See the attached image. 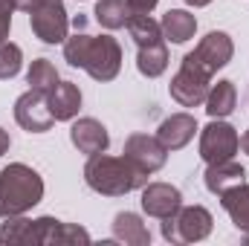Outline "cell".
<instances>
[{
	"mask_svg": "<svg viewBox=\"0 0 249 246\" xmlns=\"http://www.w3.org/2000/svg\"><path fill=\"white\" fill-rule=\"evenodd\" d=\"M64 58L70 67L90 72L96 81H113L122 70V47L110 35H72L64 41Z\"/></svg>",
	"mask_w": 249,
	"mask_h": 246,
	"instance_id": "obj_1",
	"label": "cell"
},
{
	"mask_svg": "<svg viewBox=\"0 0 249 246\" xmlns=\"http://www.w3.org/2000/svg\"><path fill=\"white\" fill-rule=\"evenodd\" d=\"M3 244H35V246H61V244H90V232L72 223H61L55 217L26 220L20 214L6 217L0 226Z\"/></svg>",
	"mask_w": 249,
	"mask_h": 246,
	"instance_id": "obj_2",
	"label": "cell"
},
{
	"mask_svg": "<svg viewBox=\"0 0 249 246\" xmlns=\"http://www.w3.org/2000/svg\"><path fill=\"white\" fill-rule=\"evenodd\" d=\"M84 180L96 194L122 197V194H130L133 188H142L148 183V174H142L127 157H107L102 151V154H93L87 159Z\"/></svg>",
	"mask_w": 249,
	"mask_h": 246,
	"instance_id": "obj_3",
	"label": "cell"
},
{
	"mask_svg": "<svg viewBox=\"0 0 249 246\" xmlns=\"http://www.w3.org/2000/svg\"><path fill=\"white\" fill-rule=\"evenodd\" d=\"M44 197V180L35 168L12 162L0 171V217L26 214Z\"/></svg>",
	"mask_w": 249,
	"mask_h": 246,
	"instance_id": "obj_4",
	"label": "cell"
},
{
	"mask_svg": "<svg viewBox=\"0 0 249 246\" xmlns=\"http://www.w3.org/2000/svg\"><path fill=\"white\" fill-rule=\"evenodd\" d=\"M212 214L203 206H180L171 217H162V238L168 244H197L212 235Z\"/></svg>",
	"mask_w": 249,
	"mask_h": 246,
	"instance_id": "obj_5",
	"label": "cell"
},
{
	"mask_svg": "<svg viewBox=\"0 0 249 246\" xmlns=\"http://www.w3.org/2000/svg\"><path fill=\"white\" fill-rule=\"evenodd\" d=\"M241 148V136L238 130L229 122H212L203 127L200 133V157L212 165V162H223V159H232Z\"/></svg>",
	"mask_w": 249,
	"mask_h": 246,
	"instance_id": "obj_6",
	"label": "cell"
},
{
	"mask_svg": "<svg viewBox=\"0 0 249 246\" xmlns=\"http://www.w3.org/2000/svg\"><path fill=\"white\" fill-rule=\"evenodd\" d=\"M209 78H212V75H206L200 67H194L188 58H183L177 75H174L171 84H168L171 99L180 102L183 107H197V105H203L206 96H209Z\"/></svg>",
	"mask_w": 249,
	"mask_h": 246,
	"instance_id": "obj_7",
	"label": "cell"
},
{
	"mask_svg": "<svg viewBox=\"0 0 249 246\" xmlns=\"http://www.w3.org/2000/svg\"><path fill=\"white\" fill-rule=\"evenodd\" d=\"M29 23L35 38H41L44 44H64L70 29L64 0H44L35 12H29Z\"/></svg>",
	"mask_w": 249,
	"mask_h": 246,
	"instance_id": "obj_8",
	"label": "cell"
},
{
	"mask_svg": "<svg viewBox=\"0 0 249 246\" xmlns=\"http://www.w3.org/2000/svg\"><path fill=\"white\" fill-rule=\"evenodd\" d=\"M232 55H235L232 38H229L226 32H209V35L194 47V53H188L186 58L194 64V67H200L206 75H214L217 70H223L226 64L232 61Z\"/></svg>",
	"mask_w": 249,
	"mask_h": 246,
	"instance_id": "obj_9",
	"label": "cell"
},
{
	"mask_svg": "<svg viewBox=\"0 0 249 246\" xmlns=\"http://www.w3.org/2000/svg\"><path fill=\"white\" fill-rule=\"evenodd\" d=\"M122 157H127L142 174H154L165 165L168 159V148L157 139V136H148V133H130L127 142H124V151Z\"/></svg>",
	"mask_w": 249,
	"mask_h": 246,
	"instance_id": "obj_10",
	"label": "cell"
},
{
	"mask_svg": "<svg viewBox=\"0 0 249 246\" xmlns=\"http://www.w3.org/2000/svg\"><path fill=\"white\" fill-rule=\"evenodd\" d=\"M15 119L23 130L29 133H47L53 127V113H50V105H47V96L38 93V90H26L18 102H15Z\"/></svg>",
	"mask_w": 249,
	"mask_h": 246,
	"instance_id": "obj_11",
	"label": "cell"
},
{
	"mask_svg": "<svg viewBox=\"0 0 249 246\" xmlns=\"http://www.w3.org/2000/svg\"><path fill=\"white\" fill-rule=\"evenodd\" d=\"M183 206L180 188L171 183H145L142 185V211L148 217H171Z\"/></svg>",
	"mask_w": 249,
	"mask_h": 246,
	"instance_id": "obj_12",
	"label": "cell"
},
{
	"mask_svg": "<svg viewBox=\"0 0 249 246\" xmlns=\"http://www.w3.org/2000/svg\"><path fill=\"white\" fill-rule=\"evenodd\" d=\"M70 139H72V145H75L81 154H87V157L102 154V151H107V145H110V136H107L105 124L99 122V119H93V116H84V119L72 122Z\"/></svg>",
	"mask_w": 249,
	"mask_h": 246,
	"instance_id": "obj_13",
	"label": "cell"
},
{
	"mask_svg": "<svg viewBox=\"0 0 249 246\" xmlns=\"http://www.w3.org/2000/svg\"><path fill=\"white\" fill-rule=\"evenodd\" d=\"M197 133V122L191 113H171L168 119H162L157 127V139L168 148V151H180Z\"/></svg>",
	"mask_w": 249,
	"mask_h": 246,
	"instance_id": "obj_14",
	"label": "cell"
},
{
	"mask_svg": "<svg viewBox=\"0 0 249 246\" xmlns=\"http://www.w3.org/2000/svg\"><path fill=\"white\" fill-rule=\"evenodd\" d=\"M203 183H206V188H209L212 194L220 197L223 191L247 183V171H244V165L235 162V157H232V159H223V162H212V165L206 168V174H203Z\"/></svg>",
	"mask_w": 249,
	"mask_h": 246,
	"instance_id": "obj_15",
	"label": "cell"
},
{
	"mask_svg": "<svg viewBox=\"0 0 249 246\" xmlns=\"http://www.w3.org/2000/svg\"><path fill=\"white\" fill-rule=\"evenodd\" d=\"M47 105H50V113H53L55 122H70L72 116H78L81 90H78L72 81H58L55 90L47 96Z\"/></svg>",
	"mask_w": 249,
	"mask_h": 246,
	"instance_id": "obj_16",
	"label": "cell"
},
{
	"mask_svg": "<svg viewBox=\"0 0 249 246\" xmlns=\"http://www.w3.org/2000/svg\"><path fill=\"white\" fill-rule=\"evenodd\" d=\"M160 29H162V38L171 41V44H186L194 38L197 32V18L186 12V9H168L160 20Z\"/></svg>",
	"mask_w": 249,
	"mask_h": 246,
	"instance_id": "obj_17",
	"label": "cell"
},
{
	"mask_svg": "<svg viewBox=\"0 0 249 246\" xmlns=\"http://www.w3.org/2000/svg\"><path fill=\"white\" fill-rule=\"evenodd\" d=\"M113 238L122 241V244H127V246H148L151 244L148 226H145L142 217L133 214V211H119V214L113 217Z\"/></svg>",
	"mask_w": 249,
	"mask_h": 246,
	"instance_id": "obj_18",
	"label": "cell"
},
{
	"mask_svg": "<svg viewBox=\"0 0 249 246\" xmlns=\"http://www.w3.org/2000/svg\"><path fill=\"white\" fill-rule=\"evenodd\" d=\"M235 102H238V90L229 78H220L217 84L209 87V96H206V113L212 119H226L232 110H235Z\"/></svg>",
	"mask_w": 249,
	"mask_h": 246,
	"instance_id": "obj_19",
	"label": "cell"
},
{
	"mask_svg": "<svg viewBox=\"0 0 249 246\" xmlns=\"http://www.w3.org/2000/svg\"><path fill=\"white\" fill-rule=\"evenodd\" d=\"M220 206L226 209V214L232 217V223L241 232H249V183H241L229 191H223Z\"/></svg>",
	"mask_w": 249,
	"mask_h": 246,
	"instance_id": "obj_20",
	"label": "cell"
},
{
	"mask_svg": "<svg viewBox=\"0 0 249 246\" xmlns=\"http://www.w3.org/2000/svg\"><path fill=\"white\" fill-rule=\"evenodd\" d=\"M136 67L142 75L148 78H157L168 70V47L165 41H157V44H148V47H139V55H136Z\"/></svg>",
	"mask_w": 249,
	"mask_h": 246,
	"instance_id": "obj_21",
	"label": "cell"
},
{
	"mask_svg": "<svg viewBox=\"0 0 249 246\" xmlns=\"http://www.w3.org/2000/svg\"><path fill=\"white\" fill-rule=\"evenodd\" d=\"M127 32L136 41V47H148V44L162 41V29L151 15H130L127 18Z\"/></svg>",
	"mask_w": 249,
	"mask_h": 246,
	"instance_id": "obj_22",
	"label": "cell"
},
{
	"mask_svg": "<svg viewBox=\"0 0 249 246\" xmlns=\"http://www.w3.org/2000/svg\"><path fill=\"white\" fill-rule=\"evenodd\" d=\"M93 15H96V20H99L105 29H122V26H127L130 9H127L124 0H99Z\"/></svg>",
	"mask_w": 249,
	"mask_h": 246,
	"instance_id": "obj_23",
	"label": "cell"
},
{
	"mask_svg": "<svg viewBox=\"0 0 249 246\" xmlns=\"http://www.w3.org/2000/svg\"><path fill=\"white\" fill-rule=\"evenodd\" d=\"M26 81H29V90H38V93L50 96L55 90V84H58V70L47 61V58H38V61H32V67H29Z\"/></svg>",
	"mask_w": 249,
	"mask_h": 246,
	"instance_id": "obj_24",
	"label": "cell"
},
{
	"mask_svg": "<svg viewBox=\"0 0 249 246\" xmlns=\"http://www.w3.org/2000/svg\"><path fill=\"white\" fill-rule=\"evenodd\" d=\"M20 64H23V53L18 44H0V78H15L20 72Z\"/></svg>",
	"mask_w": 249,
	"mask_h": 246,
	"instance_id": "obj_25",
	"label": "cell"
},
{
	"mask_svg": "<svg viewBox=\"0 0 249 246\" xmlns=\"http://www.w3.org/2000/svg\"><path fill=\"white\" fill-rule=\"evenodd\" d=\"M12 12H15V3H12V0H0V44H6V41H9Z\"/></svg>",
	"mask_w": 249,
	"mask_h": 246,
	"instance_id": "obj_26",
	"label": "cell"
},
{
	"mask_svg": "<svg viewBox=\"0 0 249 246\" xmlns=\"http://www.w3.org/2000/svg\"><path fill=\"white\" fill-rule=\"evenodd\" d=\"M124 3H127L130 15H151V12H154V6H157L160 0H124Z\"/></svg>",
	"mask_w": 249,
	"mask_h": 246,
	"instance_id": "obj_27",
	"label": "cell"
},
{
	"mask_svg": "<svg viewBox=\"0 0 249 246\" xmlns=\"http://www.w3.org/2000/svg\"><path fill=\"white\" fill-rule=\"evenodd\" d=\"M15 3V9H20V12H35L44 0H12Z\"/></svg>",
	"mask_w": 249,
	"mask_h": 246,
	"instance_id": "obj_28",
	"label": "cell"
},
{
	"mask_svg": "<svg viewBox=\"0 0 249 246\" xmlns=\"http://www.w3.org/2000/svg\"><path fill=\"white\" fill-rule=\"evenodd\" d=\"M9 145H12V142H9V133H6V130L0 127V157H3L6 151H9Z\"/></svg>",
	"mask_w": 249,
	"mask_h": 246,
	"instance_id": "obj_29",
	"label": "cell"
},
{
	"mask_svg": "<svg viewBox=\"0 0 249 246\" xmlns=\"http://www.w3.org/2000/svg\"><path fill=\"white\" fill-rule=\"evenodd\" d=\"M188 6H209V3H212V0H186Z\"/></svg>",
	"mask_w": 249,
	"mask_h": 246,
	"instance_id": "obj_30",
	"label": "cell"
},
{
	"mask_svg": "<svg viewBox=\"0 0 249 246\" xmlns=\"http://www.w3.org/2000/svg\"><path fill=\"white\" fill-rule=\"evenodd\" d=\"M241 148H244V151H247V154H249V130H247V133H244V139H241Z\"/></svg>",
	"mask_w": 249,
	"mask_h": 246,
	"instance_id": "obj_31",
	"label": "cell"
},
{
	"mask_svg": "<svg viewBox=\"0 0 249 246\" xmlns=\"http://www.w3.org/2000/svg\"><path fill=\"white\" fill-rule=\"evenodd\" d=\"M0 244H3V238H0Z\"/></svg>",
	"mask_w": 249,
	"mask_h": 246,
	"instance_id": "obj_32",
	"label": "cell"
}]
</instances>
